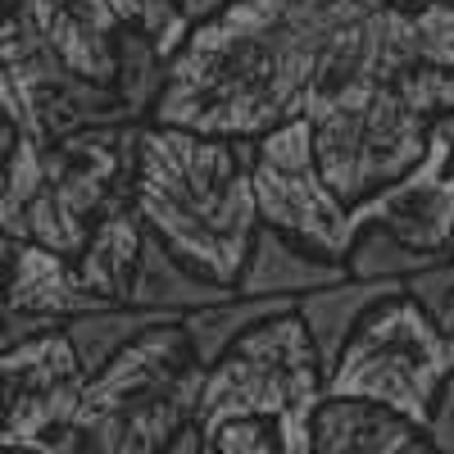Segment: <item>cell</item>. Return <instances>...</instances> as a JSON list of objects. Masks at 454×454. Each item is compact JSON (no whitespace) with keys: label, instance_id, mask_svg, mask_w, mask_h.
I'll return each instance as SVG.
<instances>
[{"label":"cell","instance_id":"cell-1","mask_svg":"<svg viewBox=\"0 0 454 454\" xmlns=\"http://www.w3.org/2000/svg\"><path fill=\"white\" fill-rule=\"evenodd\" d=\"M364 23L323 0H232L168 59L150 123L227 141L269 137L305 119L327 87L355 78Z\"/></svg>","mask_w":454,"mask_h":454},{"label":"cell","instance_id":"cell-2","mask_svg":"<svg viewBox=\"0 0 454 454\" xmlns=\"http://www.w3.org/2000/svg\"><path fill=\"white\" fill-rule=\"evenodd\" d=\"M132 205L173 259L205 282L237 291L263 227L254 205V141L145 123Z\"/></svg>","mask_w":454,"mask_h":454},{"label":"cell","instance_id":"cell-3","mask_svg":"<svg viewBox=\"0 0 454 454\" xmlns=\"http://www.w3.org/2000/svg\"><path fill=\"white\" fill-rule=\"evenodd\" d=\"M141 128L145 123L123 119L73 132L51 145L10 128L5 200H0L5 241H32L78 259L96 227L137 196Z\"/></svg>","mask_w":454,"mask_h":454},{"label":"cell","instance_id":"cell-4","mask_svg":"<svg viewBox=\"0 0 454 454\" xmlns=\"http://www.w3.org/2000/svg\"><path fill=\"white\" fill-rule=\"evenodd\" d=\"M205 368L182 323H160L87 382L73 454H168L200 419Z\"/></svg>","mask_w":454,"mask_h":454},{"label":"cell","instance_id":"cell-5","mask_svg":"<svg viewBox=\"0 0 454 454\" xmlns=\"http://www.w3.org/2000/svg\"><path fill=\"white\" fill-rule=\"evenodd\" d=\"M327 404V368L295 309L250 327L214 368H205L200 436L232 423H269L282 454H314V423Z\"/></svg>","mask_w":454,"mask_h":454},{"label":"cell","instance_id":"cell-6","mask_svg":"<svg viewBox=\"0 0 454 454\" xmlns=\"http://www.w3.org/2000/svg\"><path fill=\"white\" fill-rule=\"evenodd\" d=\"M305 119L318 168L350 209L409 177L432 150V119L364 73L327 87Z\"/></svg>","mask_w":454,"mask_h":454},{"label":"cell","instance_id":"cell-7","mask_svg":"<svg viewBox=\"0 0 454 454\" xmlns=\"http://www.w3.org/2000/svg\"><path fill=\"white\" fill-rule=\"evenodd\" d=\"M450 377H454L450 332H441V323L419 300L400 291L382 300L350 336V346L340 350L327 377V400H359L395 413L413 427H427Z\"/></svg>","mask_w":454,"mask_h":454},{"label":"cell","instance_id":"cell-8","mask_svg":"<svg viewBox=\"0 0 454 454\" xmlns=\"http://www.w3.org/2000/svg\"><path fill=\"white\" fill-rule=\"evenodd\" d=\"M254 205L263 227H273L332 263L350 259L355 218L318 168L309 119L273 128L269 137L254 141Z\"/></svg>","mask_w":454,"mask_h":454},{"label":"cell","instance_id":"cell-9","mask_svg":"<svg viewBox=\"0 0 454 454\" xmlns=\"http://www.w3.org/2000/svg\"><path fill=\"white\" fill-rule=\"evenodd\" d=\"M0 64H5V119H10V128L42 141V145L64 141L73 132H87V128L132 119L119 100V91L73 73L42 36H32L10 14H5V27H0Z\"/></svg>","mask_w":454,"mask_h":454},{"label":"cell","instance_id":"cell-10","mask_svg":"<svg viewBox=\"0 0 454 454\" xmlns=\"http://www.w3.org/2000/svg\"><path fill=\"white\" fill-rule=\"evenodd\" d=\"M355 73L391 87L423 119H454V0L368 14Z\"/></svg>","mask_w":454,"mask_h":454},{"label":"cell","instance_id":"cell-11","mask_svg":"<svg viewBox=\"0 0 454 454\" xmlns=\"http://www.w3.org/2000/svg\"><path fill=\"white\" fill-rule=\"evenodd\" d=\"M0 372H5V450H78V419L91 377L64 327L10 346L0 359Z\"/></svg>","mask_w":454,"mask_h":454},{"label":"cell","instance_id":"cell-12","mask_svg":"<svg viewBox=\"0 0 454 454\" xmlns=\"http://www.w3.org/2000/svg\"><path fill=\"white\" fill-rule=\"evenodd\" d=\"M350 218L355 237L364 227H382L427 259H454V119H436L423 164L382 196L355 205Z\"/></svg>","mask_w":454,"mask_h":454},{"label":"cell","instance_id":"cell-13","mask_svg":"<svg viewBox=\"0 0 454 454\" xmlns=\"http://www.w3.org/2000/svg\"><path fill=\"white\" fill-rule=\"evenodd\" d=\"M10 291H5V350L23 346L32 336L68 327L73 318L109 309L100 295L87 291L78 263L32 241H5Z\"/></svg>","mask_w":454,"mask_h":454},{"label":"cell","instance_id":"cell-14","mask_svg":"<svg viewBox=\"0 0 454 454\" xmlns=\"http://www.w3.org/2000/svg\"><path fill=\"white\" fill-rule=\"evenodd\" d=\"M5 14L19 19L82 78L114 87L119 82L123 23L109 0H5Z\"/></svg>","mask_w":454,"mask_h":454},{"label":"cell","instance_id":"cell-15","mask_svg":"<svg viewBox=\"0 0 454 454\" xmlns=\"http://www.w3.org/2000/svg\"><path fill=\"white\" fill-rule=\"evenodd\" d=\"M340 278H350L346 263H332L314 250H305L300 241L259 227V237L250 246V259L241 269L237 295H259V300H305Z\"/></svg>","mask_w":454,"mask_h":454},{"label":"cell","instance_id":"cell-16","mask_svg":"<svg viewBox=\"0 0 454 454\" xmlns=\"http://www.w3.org/2000/svg\"><path fill=\"white\" fill-rule=\"evenodd\" d=\"M314 454H436L423 427L359 400H327L314 423Z\"/></svg>","mask_w":454,"mask_h":454},{"label":"cell","instance_id":"cell-17","mask_svg":"<svg viewBox=\"0 0 454 454\" xmlns=\"http://www.w3.org/2000/svg\"><path fill=\"white\" fill-rule=\"evenodd\" d=\"M400 291H404V282L340 278V282H332V286H323V291H314V295H305V300H295V314H300V323L309 327L314 350H318L327 377H332L340 350L350 346V336L364 327V318L382 305V300H391V295H400Z\"/></svg>","mask_w":454,"mask_h":454},{"label":"cell","instance_id":"cell-18","mask_svg":"<svg viewBox=\"0 0 454 454\" xmlns=\"http://www.w3.org/2000/svg\"><path fill=\"white\" fill-rule=\"evenodd\" d=\"M227 295H237V291H232V286H214V282H205L200 273H192L182 259H173L155 237H150L145 250H141V263H137V278H132V291H128V305H132V309H150V314H164V318L182 323L186 314H196V309L223 305Z\"/></svg>","mask_w":454,"mask_h":454},{"label":"cell","instance_id":"cell-19","mask_svg":"<svg viewBox=\"0 0 454 454\" xmlns=\"http://www.w3.org/2000/svg\"><path fill=\"white\" fill-rule=\"evenodd\" d=\"M145 241H150V232H145L137 205H123L119 214H109L91 232L87 250L73 259L78 263V278L87 282V291L100 295L105 305H128V291H132Z\"/></svg>","mask_w":454,"mask_h":454},{"label":"cell","instance_id":"cell-20","mask_svg":"<svg viewBox=\"0 0 454 454\" xmlns=\"http://www.w3.org/2000/svg\"><path fill=\"white\" fill-rule=\"evenodd\" d=\"M295 309V300H259V295H227L223 305H209V309H196L182 318V332L192 340V355L200 359V368H214L237 340L259 327L263 318L273 314H286Z\"/></svg>","mask_w":454,"mask_h":454},{"label":"cell","instance_id":"cell-21","mask_svg":"<svg viewBox=\"0 0 454 454\" xmlns=\"http://www.w3.org/2000/svg\"><path fill=\"white\" fill-rule=\"evenodd\" d=\"M160 323H173V318L150 314V309H132V305H109V309H96V314L73 318L64 332H68V340H73V350H78L87 377H96L100 368H109L114 359H119L141 332L160 327Z\"/></svg>","mask_w":454,"mask_h":454},{"label":"cell","instance_id":"cell-22","mask_svg":"<svg viewBox=\"0 0 454 454\" xmlns=\"http://www.w3.org/2000/svg\"><path fill=\"white\" fill-rule=\"evenodd\" d=\"M168 87V59L145 42V36L128 32L123 27V46H119V82H114V91H119L123 109L132 114L137 123H150L155 119V105Z\"/></svg>","mask_w":454,"mask_h":454},{"label":"cell","instance_id":"cell-23","mask_svg":"<svg viewBox=\"0 0 454 454\" xmlns=\"http://www.w3.org/2000/svg\"><path fill=\"white\" fill-rule=\"evenodd\" d=\"M432 263H441V259H427L419 250H409L404 241L382 232V227H364V232L355 237V250L346 259V269H350V278H364V282H409V278L427 273Z\"/></svg>","mask_w":454,"mask_h":454},{"label":"cell","instance_id":"cell-24","mask_svg":"<svg viewBox=\"0 0 454 454\" xmlns=\"http://www.w3.org/2000/svg\"><path fill=\"white\" fill-rule=\"evenodd\" d=\"M109 10L119 14L128 32L145 36L164 59H173L182 42L192 36V19H186L182 0H109Z\"/></svg>","mask_w":454,"mask_h":454},{"label":"cell","instance_id":"cell-25","mask_svg":"<svg viewBox=\"0 0 454 454\" xmlns=\"http://www.w3.org/2000/svg\"><path fill=\"white\" fill-rule=\"evenodd\" d=\"M404 291H409V295L419 300V305L441 323V332L454 336V259H441V263H432L427 273L409 278Z\"/></svg>","mask_w":454,"mask_h":454},{"label":"cell","instance_id":"cell-26","mask_svg":"<svg viewBox=\"0 0 454 454\" xmlns=\"http://www.w3.org/2000/svg\"><path fill=\"white\" fill-rule=\"evenodd\" d=\"M205 454H282V445L269 423H232L205 436Z\"/></svg>","mask_w":454,"mask_h":454},{"label":"cell","instance_id":"cell-27","mask_svg":"<svg viewBox=\"0 0 454 454\" xmlns=\"http://www.w3.org/2000/svg\"><path fill=\"white\" fill-rule=\"evenodd\" d=\"M427 441L436 445V454H454V377L445 382L436 409H432V419H427Z\"/></svg>","mask_w":454,"mask_h":454},{"label":"cell","instance_id":"cell-28","mask_svg":"<svg viewBox=\"0 0 454 454\" xmlns=\"http://www.w3.org/2000/svg\"><path fill=\"white\" fill-rule=\"evenodd\" d=\"M232 0H182V10H186V19H192V27L196 23H205V19H214V14H223Z\"/></svg>","mask_w":454,"mask_h":454},{"label":"cell","instance_id":"cell-29","mask_svg":"<svg viewBox=\"0 0 454 454\" xmlns=\"http://www.w3.org/2000/svg\"><path fill=\"white\" fill-rule=\"evenodd\" d=\"M168 454H205V436H200V427H192V432H186Z\"/></svg>","mask_w":454,"mask_h":454},{"label":"cell","instance_id":"cell-30","mask_svg":"<svg viewBox=\"0 0 454 454\" xmlns=\"http://www.w3.org/2000/svg\"><path fill=\"white\" fill-rule=\"evenodd\" d=\"M372 5H377V10H382V5H400V0H372Z\"/></svg>","mask_w":454,"mask_h":454},{"label":"cell","instance_id":"cell-31","mask_svg":"<svg viewBox=\"0 0 454 454\" xmlns=\"http://www.w3.org/2000/svg\"><path fill=\"white\" fill-rule=\"evenodd\" d=\"M5 454H32V450H5Z\"/></svg>","mask_w":454,"mask_h":454},{"label":"cell","instance_id":"cell-32","mask_svg":"<svg viewBox=\"0 0 454 454\" xmlns=\"http://www.w3.org/2000/svg\"><path fill=\"white\" fill-rule=\"evenodd\" d=\"M450 346H454V336H450Z\"/></svg>","mask_w":454,"mask_h":454}]
</instances>
